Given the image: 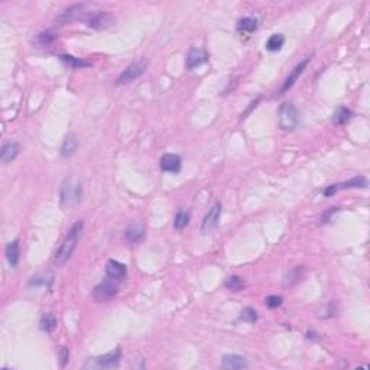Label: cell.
I'll list each match as a JSON object with an SVG mask.
<instances>
[{
  "mask_svg": "<svg viewBox=\"0 0 370 370\" xmlns=\"http://www.w3.org/2000/svg\"><path fill=\"white\" fill-rule=\"evenodd\" d=\"M83 227H84V223H83V221H78V223H75V224L69 229L67 237L64 239L61 246H60V249H58L57 253H55V263H57L58 266H62V265H64L65 262H68L69 257L72 256L75 247L78 245V240H80Z\"/></svg>",
  "mask_w": 370,
  "mask_h": 370,
  "instance_id": "cell-1",
  "label": "cell"
},
{
  "mask_svg": "<svg viewBox=\"0 0 370 370\" xmlns=\"http://www.w3.org/2000/svg\"><path fill=\"white\" fill-rule=\"evenodd\" d=\"M83 184L77 177H67L61 184V201L65 205H74L81 200Z\"/></svg>",
  "mask_w": 370,
  "mask_h": 370,
  "instance_id": "cell-2",
  "label": "cell"
},
{
  "mask_svg": "<svg viewBox=\"0 0 370 370\" xmlns=\"http://www.w3.org/2000/svg\"><path fill=\"white\" fill-rule=\"evenodd\" d=\"M122 362V349H116L104 356H99L90 359L85 368H96V369H115Z\"/></svg>",
  "mask_w": 370,
  "mask_h": 370,
  "instance_id": "cell-3",
  "label": "cell"
},
{
  "mask_svg": "<svg viewBox=\"0 0 370 370\" xmlns=\"http://www.w3.org/2000/svg\"><path fill=\"white\" fill-rule=\"evenodd\" d=\"M300 123V115L294 104L284 103L279 107V126L284 130H294Z\"/></svg>",
  "mask_w": 370,
  "mask_h": 370,
  "instance_id": "cell-4",
  "label": "cell"
},
{
  "mask_svg": "<svg viewBox=\"0 0 370 370\" xmlns=\"http://www.w3.org/2000/svg\"><path fill=\"white\" fill-rule=\"evenodd\" d=\"M88 13L90 12L87 10L85 3H77V4H72V6L64 9L61 13L57 16L55 22L60 23V25H65V23H69V22H74V20H78V19H85Z\"/></svg>",
  "mask_w": 370,
  "mask_h": 370,
  "instance_id": "cell-5",
  "label": "cell"
},
{
  "mask_svg": "<svg viewBox=\"0 0 370 370\" xmlns=\"http://www.w3.org/2000/svg\"><path fill=\"white\" fill-rule=\"evenodd\" d=\"M119 292V286L115 282V279L109 278L106 281H103L101 284H99L94 291H93V297L94 300H97L99 303H106L110 301L116 294Z\"/></svg>",
  "mask_w": 370,
  "mask_h": 370,
  "instance_id": "cell-6",
  "label": "cell"
},
{
  "mask_svg": "<svg viewBox=\"0 0 370 370\" xmlns=\"http://www.w3.org/2000/svg\"><path fill=\"white\" fill-rule=\"evenodd\" d=\"M148 68V62L146 60H140V61L133 62L130 64L123 72L120 74V77L118 78L116 84L118 85H124V84H129V83H133L136 78H139Z\"/></svg>",
  "mask_w": 370,
  "mask_h": 370,
  "instance_id": "cell-7",
  "label": "cell"
},
{
  "mask_svg": "<svg viewBox=\"0 0 370 370\" xmlns=\"http://www.w3.org/2000/svg\"><path fill=\"white\" fill-rule=\"evenodd\" d=\"M85 22L90 28L94 29H106L113 23V17L112 15H109L107 12L103 10H96V12H90L85 17Z\"/></svg>",
  "mask_w": 370,
  "mask_h": 370,
  "instance_id": "cell-8",
  "label": "cell"
},
{
  "mask_svg": "<svg viewBox=\"0 0 370 370\" xmlns=\"http://www.w3.org/2000/svg\"><path fill=\"white\" fill-rule=\"evenodd\" d=\"M220 216H221V202H216L208 210V213L205 214V217L202 220V224H201L202 233H208V232L214 230L217 227V224H219Z\"/></svg>",
  "mask_w": 370,
  "mask_h": 370,
  "instance_id": "cell-9",
  "label": "cell"
},
{
  "mask_svg": "<svg viewBox=\"0 0 370 370\" xmlns=\"http://www.w3.org/2000/svg\"><path fill=\"white\" fill-rule=\"evenodd\" d=\"M207 61H208V52L204 48H191L186 57V67L189 69H194Z\"/></svg>",
  "mask_w": 370,
  "mask_h": 370,
  "instance_id": "cell-10",
  "label": "cell"
},
{
  "mask_svg": "<svg viewBox=\"0 0 370 370\" xmlns=\"http://www.w3.org/2000/svg\"><path fill=\"white\" fill-rule=\"evenodd\" d=\"M161 169L165 172L177 174L181 169V158L175 153H165L161 158Z\"/></svg>",
  "mask_w": 370,
  "mask_h": 370,
  "instance_id": "cell-11",
  "label": "cell"
},
{
  "mask_svg": "<svg viewBox=\"0 0 370 370\" xmlns=\"http://www.w3.org/2000/svg\"><path fill=\"white\" fill-rule=\"evenodd\" d=\"M145 235H146L145 227L140 223H133V224H130L124 230V237L130 243H139V242H142L145 239Z\"/></svg>",
  "mask_w": 370,
  "mask_h": 370,
  "instance_id": "cell-12",
  "label": "cell"
},
{
  "mask_svg": "<svg viewBox=\"0 0 370 370\" xmlns=\"http://www.w3.org/2000/svg\"><path fill=\"white\" fill-rule=\"evenodd\" d=\"M106 272H107V276L115 279V281H122V279L126 278V273H127L126 266H124L123 263H120L118 260H113V259L109 260Z\"/></svg>",
  "mask_w": 370,
  "mask_h": 370,
  "instance_id": "cell-13",
  "label": "cell"
},
{
  "mask_svg": "<svg viewBox=\"0 0 370 370\" xmlns=\"http://www.w3.org/2000/svg\"><path fill=\"white\" fill-rule=\"evenodd\" d=\"M223 369L227 370H242L246 369L247 363L245 357L237 356V354H227L223 357Z\"/></svg>",
  "mask_w": 370,
  "mask_h": 370,
  "instance_id": "cell-14",
  "label": "cell"
},
{
  "mask_svg": "<svg viewBox=\"0 0 370 370\" xmlns=\"http://www.w3.org/2000/svg\"><path fill=\"white\" fill-rule=\"evenodd\" d=\"M19 145L16 142H7L6 145H3L1 148V152H0V159L3 164H9L12 161L16 159V156L19 155Z\"/></svg>",
  "mask_w": 370,
  "mask_h": 370,
  "instance_id": "cell-15",
  "label": "cell"
},
{
  "mask_svg": "<svg viewBox=\"0 0 370 370\" xmlns=\"http://www.w3.org/2000/svg\"><path fill=\"white\" fill-rule=\"evenodd\" d=\"M308 61H309V58H305V60L301 62V64H298V65L295 67V69L292 71V74L286 78V81H285V84H284V87H282L281 93H284V91L289 90V88L295 84V81H297V80H298V77L303 74V71H304V68L307 67Z\"/></svg>",
  "mask_w": 370,
  "mask_h": 370,
  "instance_id": "cell-16",
  "label": "cell"
},
{
  "mask_svg": "<svg viewBox=\"0 0 370 370\" xmlns=\"http://www.w3.org/2000/svg\"><path fill=\"white\" fill-rule=\"evenodd\" d=\"M52 284V273L47 272V273H39L36 276H34L29 282V286L31 288H44V289H48Z\"/></svg>",
  "mask_w": 370,
  "mask_h": 370,
  "instance_id": "cell-17",
  "label": "cell"
},
{
  "mask_svg": "<svg viewBox=\"0 0 370 370\" xmlns=\"http://www.w3.org/2000/svg\"><path fill=\"white\" fill-rule=\"evenodd\" d=\"M77 148H78V140L74 133H69L64 139V143L61 146V155L62 156H71L72 153H75Z\"/></svg>",
  "mask_w": 370,
  "mask_h": 370,
  "instance_id": "cell-18",
  "label": "cell"
},
{
  "mask_svg": "<svg viewBox=\"0 0 370 370\" xmlns=\"http://www.w3.org/2000/svg\"><path fill=\"white\" fill-rule=\"evenodd\" d=\"M19 242L15 240L12 243H9L6 246V257H7V262L12 268H16L17 262H19Z\"/></svg>",
  "mask_w": 370,
  "mask_h": 370,
  "instance_id": "cell-19",
  "label": "cell"
},
{
  "mask_svg": "<svg viewBox=\"0 0 370 370\" xmlns=\"http://www.w3.org/2000/svg\"><path fill=\"white\" fill-rule=\"evenodd\" d=\"M284 42H285L284 35H281V34H275V35H272V36L268 39V42H266V50H268V51H270V52H276V51L282 50Z\"/></svg>",
  "mask_w": 370,
  "mask_h": 370,
  "instance_id": "cell-20",
  "label": "cell"
},
{
  "mask_svg": "<svg viewBox=\"0 0 370 370\" xmlns=\"http://www.w3.org/2000/svg\"><path fill=\"white\" fill-rule=\"evenodd\" d=\"M368 180L363 177V175H360V177H354V178H352V180H349V181H346V183H343V184H337V188L338 189H346V188H368Z\"/></svg>",
  "mask_w": 370,
  "mask_h": 370,
  "instance_id": "cell-21",
  "label": "cell"
},
{
  "mask_svg": "<svg viewBox=\"0 0 370 370\" xmlns=\"http://www.w3.org/2000/svg\"><path fill=\"white\" fill-rule=\"evenodd\" d=\"M353 113L352 110H349L347 107H338L336 112H334V116H333V123L336 124H344L346 122H349L352 119Z\"/></svg>",
  "mask_w": 370,
  "mask_h": 370,
  "instance_id": "cell-22",
  "label": "cell"
},
{
  "mask_svg": "<svg viewBox=\"0 0 370 370\" xmlns=\"http://www.w3.org/2000/svg\"><path fill=\"white\" fill-rule=\"evenodd\" d=\"M41 330L42 331H47V333H51V331H54L55 330V327H57V318H55V315L54 314H51V312H48V314H45V315H42V318H41Z\"/></svg>",
  "mask_w": 370,
  "mask_h": 370,
  "instance_id": "cell-23",
  "label": "cell"
},
{
  "mask_svg": "<svg viewBox=\"0 0 370 370\" xmlns=\"http://www.w3.org/2000/svg\"><path fill=\"white\" fill-rule=\"evenodd\" d=\"M224 285H226V288H229L230 291H242V289H245V286H246V282H245V279L242 278V276H237V275H235V276H230V278H227V281L224 282Z\"/></svg>",
  "mask_w": 370,
  "mask_h": 370,
  "instance_id": "cell-24",
  "label": "cell"
},
{
  "mask_svg": "<svg viewBox=\"0 0 370 370\" xmlns=\"http://www.w3.org/2000/svg\"><path fill=\"white\" fill-rule=\"evenodd\" d=\"M257 29V20L254 17H243L237 23V31L240 32H253Z\"/></svg>",
  "mask_w": 370,
  "mask_h": 370,
  "instance_id": "cell-25",
  "label": "cell"
},
{
  "mask_svg": "<svg viewBox=\"0 0 370 370\" xmlns=\"http://www.w3.org/2000/svg\"><path fill=\"white\" fill-rule=\"evenodd\" d=\"M60 58H61L64 62H67L68 65L74 67V68H83V67H90V65H91V62L84 61V60H81V58H75V57H72V55H60Z\"/></svg>",
  "mask_w": 370,
  "mask_h": 370,
  "instance_id": "cell-26",
  "label": "cell"
},
{
  "mask_svg": "<svg viewBox=\"0 0 370 370\" xmlns=\"http://www.w3.org/2000/svg\"><path fill=\"white\" fill-rule=\"evenodd\" d=\"M55 38H57V35L52 32V31H45V32H42V34H39L38 35V38H36V42L39 44V45H50V44H52L54 41H55Z\"/></svg>",
  "mask_w": 370,
  "mask_h": 370,
  "instance_id": "cell-27",
  "label": "cell"
},
{
  "mask_svg": "<svg viewBox=\"0 0 370 370\" xmlns=\"http://www.w3.org/2000/svg\"><path fill=\"white\" fill-rule=\"evenodd\" d=\"M188 223H189V214L186 211H178L177 216H175V220H174L175 229L181 230V229H184Z\"/></svg>",
  "mask_w": 370,
  "mask_h": 370,
  "instance_id": "cell-28",
  "label": "cell"
},
{
  "mask_svg": "<svg viewBox=\"0 0 370 370\" xmlns=\"http://www.w3.org/2000/svg\"><path fill=\"white\" fill-rule=\"evenodd\" d=\"M240 318H242L243 321H246V322L253 324V322H256V320H257V312H256V309L247 307V308L243 309V312H242V317H240Z\"/></svg>",
  "mask_w": 370,
  "mask_h": 370,
  "instance_id": "cell-29",
  "label": "cell"
},
{
  "mask_svg": "<svg viewBox=\"0 0 370 370\" xmlns=\"http://www.w3.org/2000/svg\"><path fill=\"white\" fill-rule=\"evenodd\" d=\"M266 305L269 308H278L282 305V297H278V295H270L266 298Z\"/></svg>",
  "mask_w": 370,
  "mask_h": 370,
  "instance_id": "cell-30",
  "label": "cell"
},
{
  "mask_svg": "<svg viewBox=\"0 0 370 370\" xmlns=\"http://www.w3.org/2000/svg\"><path fill=\"white\" fill-rule=\"evenodd\" d=\"M61 365L62 366H65L67 365V360H68V350L65 349V347H62L61 349Z\"/></svg>",
  "mask_w": 370,
  "mask_h": 370,
  "instance_id": "cell-31",
  "label": "cell"
},
{
  "mask_svg": "<svg viewBox=\"0 0 370 370\" xmlns=\"http://www.w3.org/2000/svg\"><path fill=\"white\" fill-rule=\"evenodd\" d=\"M337 210H338V208H336V207H333V208H331V210H330V211H327V213H325V214H324V216H322V223H327V221H328V219H330V216H331V214H333V213H336V211H337Z\"/></svg>",
  "mask_w": 370,
  "mask_h": 370,
  "instance_id": "cell-32",
  "label": "cell"
}]
</instances>
